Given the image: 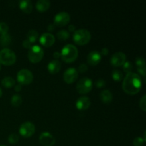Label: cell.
<instances>
[{
    "mask_svg": "<svg viewBox=\"0 0 146 146\" xmlns=\"http://www.w3.org/2000/svg\"><path fill=\"white\" fill-rule=\"evenodd\" d=\"M39 141L44 146H52L56 143L54 137L48 132H43L39 136Z\"/></svg>",
    "mask_w": 146,
    "mask_h": 146,
    "instance_id": "7c38bea8",
    "label": "cell"
},
{
    "mask_svg": "<svg viewBox=\"0 0 146 146\" xmlns=\"http://www.w3.org/2000/svg\"><path fill=\"white\" fill-rule=\"evenodd\" d=\"M54 29H55V24H50L48 26V27H47V29L50 31H53Z\"/></svg>",
    "mask_w": 146,
    "mask_h": 146,
    "instance_id": "d590c367",
    "label": "cell"
},
{
    "mask_svg": "<svg viewBox=\"0 0 146 146\" xmlns=\"http://www.w3.org/2000/svg\"><path fill=\"white\" fill-rule=\"evenodd\" d=\"M87 70H88V66L86 64H81L79 65L77 71H79L80 73H84L86 72Z\"/></svg>",
    "mask_w": 146,
    "mask_h": 146,
    "instance_id": "d6a6232c",
    "label": "cell"
},
{
    "mask_svg": "<svg viewBox=\"0 0 146 146\" xmlns=\"http://www.w3.org/2000/svg\"><path fill=\"white\" fill-rule=\"evenodd\" d=\"M17 56L14 51L10 48H4L0 51V64L5 66L12 65L15 63Z\"/></svg>",
    "mask_w": 146,
    "mask_h": 146,
    "instance_id": "277c9868",
    "label": "cell"
},
{
    "mask_svg": "<svg viewBox=\"0 0 146 146\" xmlns=\"http://www.w3.org/2000/svg\"><path fill=\"white\" fill-rule=\"evenodd\" d=\"M61 68V64L58 60H52L48 63L47 66L48 72L51 74H55L60 71Z\"/></svg>",
    "mask_w": 146,
    "mask_h": 146,
    "instance_id": "e0dca14e",
    "label": "cell"
},
{
    "mask_svg": "<svg viewBox=\"0 0 146 146\" xmlns=\"http://www.w3.org/2000/svg\"><path fill=\"white\" fill-rule=\"evenodd\" d=\"M11 42V37L8 33L5 34H2L0 37V45L1 46H7Z\"/></svg>",
    "mask_w": 146,
    "mask_h": 146,
    "instance_id": "603a6c76",
    "label": "cell"
},
{
    "mask_svg": "<svg viewBox=\"0 0 146 146\" xmlns=\"http://www.w3.org/2000/svg\"><path fill=\"white\" fill-rule=\"evenodd\" d=\"M17 79L19 84L21 85H28L33 81L34 76L29 70L27 68H23L17 73Z\"/></svg>",
    "mask_w": 146,
    "mask_h": 146,
    "instance_id": "8992f818",
    "label": "cell"
},
{
    "mask_svg": "<svg viewBox=\"0 0 146 146\" xmlns=\"http://www.w3.org/2000/svg\"><path fill=\"white\" fill-rule=\"evenodd\" d=\"M105 84L106 81L103 78H99L96 81V86L97 88H103L104 86H105Z\"/></svg>",
    "mask_w": 146,
    "mask_h": 146,
    "instance_id": "1f68e13d",
    "label": "cell"
},
{
    "mask_svg": "<svg viewBox=\"0 0 146 146\" xmlns=\"http://www.w3.org/2000/svg\"><path fill=\"white\" fill-rule=\"evenodd\" d=\"M135 64H136L137 69H138V72L143 77L144 79H145L146 70L145 59L142 56H138L136 58V59H135Z\"/></svg>",
    "mask_w": 146,
    "mask_h": 146,
    "instance_id": "2e32d148",
    "label": "cell"
},
{
    "mask_svg": "<svg viewBox=\"0 0 146 146\" xmlns=\"http://www.w3.org/2000/svg\"><path fill=\"white\" fill-rule=\"evenodd\" d=\"M112 78L115 81H121L123 78V76L120 70L114 69L112 71Z\"/></svg>",
    "mask_w": 146,
    "mask_h": 146,
    "instance_id": "484cf974",
    "label": "cell"
},
{
    "mask_svg": "<svg viewBox=\"0 0 146 146\" xmlns=\"http://www.w3.org/2000/svg\"><path fill=\"white\" fill-rule=\"evenodd\" d=\"M101 61V54L98 51H92L87 56V62L91 66H96Z\"/></svg>",
    "mask_w": 146,
    "mask_h": 146,
    "instance_id": "9a60e30c",
    "label": "cell"
},
{
    "mask_svg": "<svg viewBox=\"0 0 146 146\" xmlns=\"http://www.w3.org/2000/svg\"><path fill=\"white\" fill-rule=\"evenodd\" d=\"M144 143H145V141H144L143 138H142L141 137H137L133 140V143L134 146H142Z\"/></svg>",
    "mask_w": 146,
    "mask_h": 146,
    "instance_id": "f546056e",
    "label": "cell"
},
{
    "mask_svg": "<svg viewBox=\"0 0 146 146\" xmlns=\"http://www.w3.org/2000/svg\"><path fill=\"white\" fill-rule=\"evenodd\" d=\"M93 88V81L91 78L84 77L81 78L76 84V89L81 94H85L90 92Z\"/></svg>",
    "mask_w": 146,
    "mask_h": 146,
    "instance_id": "52a82bcc",
    "label": "cell"
},
{
    "mask_svg": "<svg viewBox=\"0 0 146 146\" xmlns=\"http://www.w3.org/2000/svg\"><path fill=\"white\" fill-rule=\"evenodd\" d=\"M19 6L21 11L27 14H29L33 9V4L30 0H21L19 2Z\"/></svg>",
    "mask_w": 146,
    "mask_h": 146,
    "instance_id": "ac0fdd59",
    "label": "cell"
},
{
    "mask_svg": "<svg viewBox=\"0 0 146 146\" xmlns=\"http://www.w3.org/2000/svg\"><path fill=\"white\" fill-rule=\"evenodd\" d=\"M122 88L124 92L129 95L138 94L142 88V79L141 76L133 72L127 74L123 81Z\"/></svg>",
    "mask_w": 146,
    "mask_h": 146,
    "instance_id": "6da1fadb",
    "label": "cell"
},
{
    "mask_svg": "<svg viewBox=\"0 0 146 146\" xmlns=\"http://www.w3.org/2000/svg\"><path fill=\"white\" fill-rule=\"evenodd\" d=\"M108 52H109V51H108V48H106V47H105V48H103L102 49H101V53H100V54H102V55H104V56H106V55H108Z\"/></svg>",
    "mask_w": 146,
    "mask_h": 146,
    "instance_id": "e575fe53",
    "label": "cell"
},
{
    "mask_svg": "<svg viewBox=\"0 0 146 146\" xmlns=\"http://www.w3.org/2000/svg\"><path fill=\"white\" fill-rule=\"evenodd\" d=\"M91 38V33L85 29H80L76 30L73 34V39L76 44L80 46L88 44Z\"/></svg>",
    "mask_w": 146,
    "mask_h": 146,
    "instance_id": "3957f363",
    "label": "cell"
},
{
    "mask_svg": "<svg viewBox=\"0 0 146 146\" xmlns=\"http://www.w3.org/2000/svg\"><path fill=\"white\" fill-rule=\"evenodd\" d=\"M78 55V51L76 47L73 44H66L64 46L61 51V57L64 61L71 63L75 61Z\"/></svg>",
    "mask_w": 146,
    "mask_h": 146,
    "instance_id": "7a4b0ae2",
    "label": "cell"
},
{
    "mask_svg": "<svg viewBox=\"0 0 146 146\" xmlns=\"http://www.w3.org/2000/svg\"><path fill=\"white\" fill-rule=\"evenodd\" d=\"M125 61H126V56L124 53L121 52V51L114 53L110 60L111 64L115 67L122 66Z\"/></svg>",
    "mask_w": 146,
    "mask_h": 146,
    "instance_id": "8fae6325",
    "label": "cell"
},
{
    "mask_svg": "<svg viewBox=\"0 0 146 146\" xmlns=\"http://www.w3.org/2000/svg\"><path fill=\"white\" fill-rule=\"evenodd\" d=\"M91 106V100L88 96H81L77 99L76 106L80 111H85Z\"/></svg>",
    "mask_w": 146,
    "mask_h": 146,
    "instance_id": "5bb4252c",
    "label": "cell"
},
{
    "mask_svg": "<svg viewBox=\"0 0 146 146\" xmlns=\"http://www.w3.org/2000/svg\"><path fill=\"white\" fill-rule=\"evenodd\" d=\"M0 146H7V145H1Z\"/></svg>",
    "mask_w": 146,
    "mask_h": 146,
    "instance_id": "b9f144b4",
    "label": "cell"
},
{
    "mask_svg": "<svg viewBox=\"0 0 146 146\" xmlns=\"http://www.w3.org/2000/svg\"><path fill=\"white\" fill-rule=\"evenodd\" d=\"M71 19L69 14L66 11H60L57 13L54 18V24L58 27H64L66 26Z\"/></svg>",
    "mask_w": 146,
    "mask_h": 146,
    "instance_id": "9c48e42d",
    "label": "cell"
},
{
    "mask_svg": "<svg viewBox=\"0 0 146 146\" xmlns=\"http://www.w3.org/2000/svg\"><path fill=\"white\" fill-rule=\"evenodd\" d=\"M51 2L48 0H38L36 3V8L39 12H44L49 9Z\"/></svg>",
    "mask_w": 146,
    "mask_h": 146,
    "instance_id": "d6986e66",
    "label": "cell"
},
{
    "mask_svg": "<svg viewBox=\"0 0 146 146\" xmlns=\"http://www.w3.org/2000/svg\"><path fill=\"white\" fill-rule=\"evenodd\" d=\"M27 39L32 44V43H34L37 40L38 37V31H36L34 29H30L29 31L27 32Z\"/></svg>",
    "mask_w": 146,
    "mask_h": 146,
    "instance_id": "44dd1931",
    "label": "cell"
},
{
    "mask_svg": "<svg viewBox=\"0 0 146 146\" xmlns=\"http://www.w3.org/2000/svg\"><path fill=\"white\" fill-rule=\"evenodd\" d=\"M1 64H0V70H1Z\"/></svg>",
    "mask_w": 146,
    "mask_h": 146,
    "instance_id": "60d3db41",
    "label": "cell"
},
{
    "mask_svg": "<svg viewBox=\"0 0 146 146\" xmlns=\"http://www.w3.org/2000/svg\"><path fill=\"white\" fill-rule=\"evenodd\" d=\"M19 140V137L17 133H11L8 137V141L11 144L17 143H18Z\"/></svg>",
    "mask_w": 146,
    "mask_h": 146,
    "instance_id": "83f0119b",
    "label": "cell"
},
{
    "mask_svg": "<svg viewBox=\"0 0 146 146\" xmlns=\"http://www.w3.org/2000/svg\"><path fill=\"white\" fill-rule=\"evenodd\" d=\"M22 45L24 48H29H29L31 47V43L30 42V41H29L27 39H26V40H24V41H23L22 43Z\"/></svg>",
    "mask_w": 146,
    "mask_h": 146,
    "instance_id": "836d02e7",
    "label": "cell"
},
{
    "mask_svg": "<svg viewBox=\"0 0 146 146\" xmlns=\"http://www.w3.org/2000/svg\"><path fill=\"white\" fill-rule=\"evenodd\" d=\"M1 95H2V90H1V88H0V98H1Z\"/></svg>",
    "mask_w": 146,
    "mask_h": 146,
    "instance_id": "ab89813d",
    "label": "cell"
},
{
    "mask_svg": "<svg viewBox=\"0 0 146 146\" xmlns=\"http://www.w3.org/2000/svg\"><path fill=\"white\" fill-rule=\"evenodd\" d=\"M44 50L40 46L38 45L31 46L28 52L29 60L34 64H36L41 61L44 57Z\"/></svg>",
    "mask_w": 146,
    "mask_h": 146,
    "instance_id": "5b68a950",
    "label": "cell"
},
{
    "mask_svg": "<svg viewBox=\"0 0 146 146\" xmlns=\"http://www.w3.org/2000/svg\"><path fill=\"white\" fill-rule=\"evenodd\" d=\"M78 76V73L76 68L74 67L68 68L64 71V80L67 84H72Z\"/></svg>",
    "mask_w": 146,
    "mask_h": 146,
    "instance_id": "30bf717a",
    "label": "cell"
},
{
    "mask_svg": "<svg viewBox=\"0 0 146 146\" xmlns=\"http://www.w3.org/2000/svg\"><path fill=\"white\" fill-rule=\"evenodd\" d=\"M140 108L143 111H146V95L143 96L140 100Z\"/></svg>",
    "mask_w": 146,
    "mask_h": 146,
    "instance_id": "4dcf8cb0",
    "label": "cell"
},
{
    "mask_svg": "<svg viewBox=\"0 0 146 146\" xmlns=\"http://www.w3.org/2000/svg\"><path fill=\"white\" fill-rule=\"evenodd\" d=\"M19 133L24 138H29L35 132V126L31 122H24L19 127Z\"/></svg>",
    "mask_w": 146,
    "mask_h": 146,
    "instance_id": "ba28073f",
    "label": "cell"
},
{
    "mask_svg": "<svg viewBox=\"0 0 146 146\" xmlns=\"http://www.w3.org/2000/svg\"><path fill=\"white\" fill-rule=\"evenodd\" d=\"M57 37H58V39L62 40V41H65L67 40L70 37V34L68 31L66 30H60L57 33Z\"/></svg>",
    "mask_w": 146,
    "mask_h": 146,
    "instance_id": "d4e9b609",
    "label": "cell"
},
{
    "mask_svg": "<svg viewBox=\"0 0 146 146\" xmlns=\"http://www.w3.org/2000/svg\"><path fill=\"white\" fill-rule=\"evenodd\" d=\"M39 41L41 45L46 47L51 46L55 42V37L52 34L49 32H46L41 34L39 38Z\"/></svg>",
    "mask_w": 146,
    "mask_h": 146,
    "instance_id": "4fadbf2b",
    "label": "cell"
},
{
    "mask_svg": "<svg viewBox=\"0 0 146 146\" xmlns=\"http://www.w3.org/2000/svg\"><path fill=\"white\" fill-rule=\"evenodd\" d=\"M9 30V26L7 25V23L5 22H0V34L2 35V34H5L8 32Z\"/></svg>",
    "mask_w": 146,
    "mask_h": 146,
    "instance_id": "f1b7e54d",
    "label": "cell"
},
{
    "mask_svg": "<svg viewBox=\"0 0 146 146\" xmlns=\"http://www.w3.org/2000/svg\"><path fill=\"white\" fill-rule=\"evenodd\" d=\"M68 30H69L70 31H75V29H76V27L74 25V24H71V25L68 26Z\"/></svg>",
    "mask_w": 146,
    "mask_h": 146,
    "instance_id": "f35d334b",
    "label": "cell"
},
{
    "mask_svg": "<svg viewBox=\"0 0 146 146\" xmlns=\"http://www.w3.org/2000/svg\"><path fill=\"white\" fill-rule=\"evenodd\" d=\"M21 84H17V85H15V86H14V90H15L16 91H17V92H19V91H21Z\"/></svg>",
    "mask_w": 146,
    "mask_h": 146,
    "instance_id": "74e56055",
    "label": "cell"
},
{
    "mask_svg": "<svg viewBox=\"0 0 146 146\" xmlns=\"http://www.w3.org/2000/svg\"><path fill=\"white\" fill-rule=\"evenodd\" d=\"M122 66H123V71H125L126 74H129V73L132 72L133 68V65L131 61H125V62L124 63L123 65Z\"/></svg>",
    "mask_w": 146,
    "mask_h": 146,
    "instance_id": "4316f807",
    "label": "cell"
},
{
    "mask_svg": "<svg viewBox=\"0 0 146 146\" xmlns=\"http://www.w3.org/2000/svg\"><path fill=\"white\" fill-rule=\"evenodd\" d=\"M1 84L3 86L6 87V88H11L15 85V80L11 76L4 77L1 80Z\"/></svg>",
    "mask_w": 146,
    "mask_h": 146,
    "instance_id": "7402d4cb",
    "label": "cell"
},
{
    "mask_svg": "<svg viewBox=\"0 0 146 146\" xmlns=\"http://www.w3.org/2000/svg\"><path fill=\"white\" fill-rule=\"evenodd\" d=\"M53 56H54V57L55 58H58L61 57V53H60L59 51H55V52L53 54Z\"/></svg>",
    "mask_w": 146,
    "mask_h": 146,
    "instance_id": "8d00e7d4",
    "label": "cell"
},
{
    "mask_svg": "<svg viewBox=\"0 0 146 146\" xmlns=\"http://www.w3.org/2000/svg\"><path fill=\"white\" fill-rule=\"evenodd\" d=\"M100 98L104 104H110L113 100V94L109 90H104L100 94Z\"/></svg>",
    "mask_w": 146,
    "mask_h": 146,
    "instance_id": "ffe728a7",
    "label": "cell"
},
{
    "mask_svg": "<svg viewBox=\"0 0 146 146\" xmlns=\"http://www.w3.org/2000/svg\"><path fill=\"white\" fill-rule=\"evenodd\" d=\"M22 103V98L19 94H14L11 98V104L14 106H19Z\"/></svg>",
    "mask_w": 146,
    "mask_h": 146,
    "instance_id": "cb8c5ba5",
    "label": "cell"
}]
</instances>
